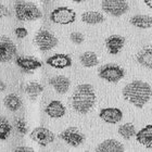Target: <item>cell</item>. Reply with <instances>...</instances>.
Listing matches in <instances>:
<instances>
[{"mask_svg":"<svg viewBox=\"0 0 152 152\" xmlns=\"http://www.w3.org/2000/svg\"><path fill=\"white\" fill-rule=\"evenodd\" d=\"M97 152H123L125 151V147L121 141L116 139H107L99 143L97 148Z\"/></svg>","mask_w":152,"mask_h":152,"instance_id":"cell-18","label":"cell"},{"mask_svg":"<svg viewBox=\"0 0 152 152\" xmlns=\"http://www.w3.org/2000/svg\"><path fill=\"white\" fill-rule=\"evenodd\" d=\"M14 34H15V36L19 38V39H23V38H25L26 36H27L28 32H27V29L24 28V27H18V28H15V31H14Z\"/></svg>","mask_w":152,"mask_h":152,"instance_id":"cell-29","label":"cell"},{"mask_svg":"<svg viewBox=\"0 0 152 152\" xmlns=\"http://www.w3.org/2000/svg\"><path fill=\"white\" fill-rule=\"evenodd\" d=\"M36 46L39 48V50L42 52L50 51L58 46V38L47 29H40L34 37Z\"/></svg>","mask_w":152,"mask_h":152,"instance_id":"cell-6","label":"cell"},{"mask_svg":"<svg viewBox=\"0 0 152 152\" xmlns=\"http://www.w3.org/2000/svg\"><path fill=\"white\" fill-rule=\"evenodd\" d=\"M49 84L52 86V88L60 95H64L69 91L71 86V80L69 77L64 75L53 76L49 79Z\"/></svg>","mask_w":152,"mask_h":152,"instance_id":"cell-15","label":"cell"},{"mask_svg":"<svg viewBox=\"0 0 152 152\" xmlns=\"http://www.w3.org/2000/svg\"><path fill=\"white\" fill-rule=\"evenodd\" d=\"M99 117L104 123L115 125V124L120 123L121 121H122V118H123V112L121 111L118 108H114V107L103 108L99 112Z\"/></svg>","mask_w":152,"mask_h":152,"instance_id":"cell-12","label":"cell"},{"mask_svg":"<svg viewBox=\"0 0 152 152\" xmlns=\"http://www.w3.org/2000/svg\"><path fill=\"white\" fill-rule=\"evenodd\" d=\"M101 8L109 15L118 18L128 11L129 6L127 0H102Z\"/></svg>","mask_w":152,"mask_h":152,"instance_id":"cell-7","label":"cell"},{"mask_svg":"<svg viewBox=\"0 0 152 152\" xmlns=\"http://www.w3.org/2000/svg\"><path fill=\"white\" fill-rule=\"evenodd\" d=\"M14 127L21 135H25L27 133V124L24 121V118H16L14 122Z\"/></svg>","mask_w":152,"mask_h":152,"instance_id":"cell-27","label":"cell"},{"mask_svg":"<svg viewBox=\"0 0 152 152\" xmlns=\"http://www.w3.org/2000/svg\"><path fill=\"white\" fill-rule=\"evenodd\" d=\"M126 42V39L121 35H111L105 39V48L108 49V52L112 56H116L120 53L121 50L124 48Z\"/></svg>","mask_w":152,"mask_h":152,"instance_id":"cell-14","label":"cell"},{"mask_svg":"<svg viewBox=\"0 0 152 152\" xmlns=\"http://www.w3.org/2000/svg\"><path fill=\"white\" fill-rule=\"evenodd\" d=\"M14 12H15L16 19L22 22H31L42 18L41 10L35 3L29 2V1L18 0L14 4Z\"/></svg>","mask_w":152,"mask_h":152,"instance_id":"cell-3","label":"cell"},{"mask_svg":"<svg viewBox=\"0 0 152 152\" xmlns=\"http://www.w3.org/2000/svg\"><path fill=\"white\" fill-rule=\"evenodd\" d=\"M44 1H49V0H44Z\"/></svg>","mask_w":152,"mask_h":152,"instance_id":"cell-35","label":"cell"},{"mask_svg":"<svg viewBox=\"0 0 152 152\" xmlns=\"http://www.w3.org/2000/svg\"><path fill=\"white\" fill-rule=\"evenodd\" d=\"M13 151L15 152H34L35 150L33 149L32 147H27V146H20V147H16L14 148Z\"/></svg>","mask_w":152,"mask_h":152,"instance_id":"cell-30","label":"cell"},{"mask_svg":"<svg viewBox=\"0 0 152 152\" xmlns=\"http://www.w3.org/2000/svg\"><path fill=\"white\" fill-rule=\"evenodd\" d=\"M137 62L141 66L152 70V46H147L142 48L137 54Z\"/></svg>","mask_w":152,"mask_h":152,"instance_id":"cell-19","label":"cell"},{"mask_svg":"<svg viewBox=\"0 0 152 152\" xmlns=\"http://www.w3.org/2000/svg\"><path fill=\"white\" fill-rule=\"evenodd\" d=\"M142 1L145 2V4H146L148 8L152 9V0H142Z\"/></svg>","mask_w":152,"mask_h":152,"instance_id":"cell-33","label":"cell"},{"mask_svg":"<svg viewBox=\"0 0 152 152\" xmlns=\"http://www.w3.org/2000/svg\"><path fill=\"white\" fill-rule=\"evenodd\" d=\"M97 96L95 88L90 84H79L74 89L71 104L73 110L78 114H87L91 111L96 104Z\"/></svg>","mask_w":152,"mask_h":152,"instance_id":"cell-2","label":"cell"},{"mask_svg":"<svg viewBox=\"0 0 152 152\" xmlns=\"http://www.w3.org/2000/svg\"><path fill=\"white\" fill-rule=\"evenodd\" d=\"M42 91H44V87H42L41 84H39L37 82L28 83L25 87V92L27 94L29 98L33 99V100H35Z\"/></svg>","mask_w":152,"mask_h":152,"instance_id":"cell-25","label":"cell"},{"mask_svg":"<svg viewBox=\"0 0 152 152\" xmlns=\"http://www.w3.org/2000/svg\"><path fill=\"white\" fill-rule=\"evenodd\" d=\"M99 77L109 83H118L125 77L126 72L123 67L114 63H108L99 69Z\"/></svg>","mask_w":152,"mask_h":152,"instance_id":"cell-4","label":"cell"},{"mask_svg":"<svg viewBox=\"0 0 152 152\" xmlns=\"http://www.w3.org/2000/svg\"><path fill=\"white\" fill-rule=\"evenodd\" d=\"M18 54V48L11 38L0 36V63H8L14 60Z\"/></svg>","mask_w":152,"mask_h":152,"instance_id":"cell-8","label":"cell"},{"mask_svg":"<svg viewBox=\"0 0 152 152\" xmlns=\"http://www.w3.org/2000/svg\"><path fill=\"white\" fill-rule=\"evenodd\" d=\"M45 112L51 118H61L66 113V108L59 100H52L47 104Z\"/></svg>","mask_w":152,"mask_h":152,"instance_id":"cell-16","label":"cell"},{"mask_svg":"<svg viewBox=\"0 0 152 152\" xmlns=\"http://www.w3.org/2000/svg\"><path fill=\"white\" fill-rule=\"evenodd\" d=\"M12 132V125L6 117H0V140H7Z\"/></svg>","mask_w":152,"mask_h":152,"instance_id":"cell-26","label":"cell"},{"mask_svg":"<svg viewBox=\"0 0 152 152\" xmlns=\"http://www.w3.org/2000/svg\"><path fill=\"white\" fill-rule=\"evenodd\" d=\"M70 39H71V41H72L73 44L80 45V44H83V42H84V40H85V36L83 35L82 33H79V32H73V33H71Z\"/></svg>","mask_w":152,"mask_h":152,"instance_id":"cell-28","label":"cell"},{"mask_svg":"<svg viewBox=\"0 0 152 152\" xmlns=\"http://www.w3.org/2000/svg\"><path fill=\"white\" fill-rule=\"evenodd\" d=\"M129 23L137 28H152V16L147 14H136L130 18Z\"/></svg>","mask_w":152,"mask_h":152,"instance_id":"cell-20","label":"cell"},{"mask_svg":"<svg viewBox=\"0 0 152 152\" xmlns=\"http://www.w3.org/2000/svg\"><path fill=\"white\" fill-rule=\"evenodd\" d=\"M122 95L128 103L137 109H142L152 98V87L147 82L136 79L124 86Z\"/></svg>","mask_w":152,"mask_h":152,"instance_id":"cell-1","label":"cell"},{"mask_svg":"<svg viewBox=\"0 0 152 152\" xmlns=\"http://www.w3.org/2000/svg\"><path fill=\"white\" fill-rule=\"evenodd\" d=\"M137 142L146 147L147 149H152V124H148L136 133Z\"/></svg>","mask_w":152,"mask_h":152,"instance_id":"cell-17","label":"cell"},{"mask_svg":"<svg viewBox=\"0 0 152 152\" xmlns=\"http://www.w3.org/2000/svg\"><path fill=\"white\" fill-rule=\"evenodd\" d=\"M151 111H152V109H151Z\"/></svg>","mask_w":152,"mask_h":152,"instance_id":"cell-36","label":"cell"},{"mask_svg":"<svg viewBox=\"0 0 152 152\" xmlns=\"http://www.w3.org/2000/svg\"><path fill=\"white\" fill-rule=\"evenodd\" d=\"M4 90H6V84H4V82H3L2 79L0 78V95H1Z\"/></svg>","mask_w":152,"mask_h":152,"instance_id":"cell-32","label":"cell"},{"mask_svg":"<svg viewBox=\"0 0 152 152\" xmlns=\"http://www.w3.org/2000/svg\"><path fill=\"white\" fill-rule=\"evenodd\" d=\"M31 139L33 141L37 142L39 146L46 147L48 145L52 143L56 140V135H54L50 129H48L44 126L36 127L32 130V133L29 135Z\"/></svg>","mask_w":152,"mask_h":152,"instance_id":"cell-10","label":"cell"},{"mask_svg":"<svg viewBox=\"0 0 152 152\" xmlns=\"http://www.w3.org/2000/svg\"><path fill=\"white\" fill-rule=\"evenodd\" d=\"M16 65L26 73H31L41 67V62L32 56H20L15 59Z\"/></svg>","mask_w":152,"mask_h":152,"instance_id":"cell-11","label":"cell"},{"mask_svg":"<svg viewBox=\"0 0 152 152\" xmlns=\"http://www.w3.org/2000/svg\"><path fill=\"white\" fill-rule=\"evenodd\" d=\"M51 22L59 25H67L75 22L76 12L67 7H58L50 13Z\"/></svg>","mask_w":152,"mask_h":152,"instance_id":"cell-5","label":"cell"},{"mask_svg":"<svg viewBox=\"0 0 152 152\" xmlns=\"http://www.w3.org/2000/svg\"><path fill=\"white\" fill-rule=\"evenodd\" d=\"M74 2H77V3H79V2H83V1H85V0H73Z\"/></svg>","mask_w":152,"mask_h":152,"instance_id":"cell-34","label":"cell"},{"mask_svg":"<svg viewBox=\"0 0 152 152\" xmlns=\"http://www.w3.org/2000/svg\"><path fill=\"white\" fill-rule=\"evenodd\" d=\"M104 15L98 11H86L82 14V21L89 25H97L104 22Z\"/></svg>","mask_w":152,"mask_h":152,"instance_id":"cell-21","label":"cell"},{"mask_svg":"<svg viewBox=\"0 0 152 152\" xmlns=\"http://www.w3.org/2000/svg\"><path fill=\"white\" fill-rule=\"evenodd\" d=\"M3 104L9 111L16 112L19 111L22 107V99L20 98L16 94H9L3 99Z\"/></svg>","mask_w":152,"mask_h":152,"instance_id":"cell-22","label":"cell"},{"mask_svg":"<svg viewBox=\"0 0 152 152\" xmlns=\"http://www.w3.org/2000/svg\"><path fill=\"white\" fill-rule=\"evenodd\" d=\"M117 133L121 137H123L124 139L129 140L133 137L136 136V127L133 123H125L123 125H121L117 129Z\"/></svg>","mask_w":152,"mask_h":152,"instance_id":"cell-24","label":"cell"},{"mask_svg":"<svg viewBox=\"0 0 152 152\" xmlns=\"http://www.w3.org/2000/svg\"><path fill=\"white\" fill-rule=\"evenodd\" d=\"M10 14V11L8 10L6 6H3L2 3H0V19L2 18H6Z\"/></svg>","mask_w":152,"mask_h":152,"instance_id":"cell-31","label":"cell"},{"mask_svg":"<svg viewBox=\"0 0 152 152\" xmlns=\"http://www.w3.org/2000/svg\"><path fill=\"white\" fill-rule=\"evenodd\" d=\"M79 61L85 67H94L99 64L98 56L94 51H86L79 56Z\"/></svg>","mask_w":152,"mask_h":152,"instance_id":"cell-23","label":"cell"},{"mask_svg":"<svg viewBox=\"0 0 152 152\" xmlns=\"http://www.w3.org/2000/svg\"><path fill=\"white\" fill-rule=\"evenodd\" d=\"M59 138L61 140H63L65 143H67L69 146L74 147V148L79 147L85 141V135L80 132L78 127L75 126H71L65 128L63 132L60 133Z\"/></svg>","mask_w":152,"mask_h":152,"instance_id":"cell-9","label":"cell"},{"mask_svg":"<svg viewBox=\"0 0 152 152\" xmlns=\"http://www.w3.org/2000/svg\"><path fill=\"white\" fill-rule=\"evenodd\" d=\"M46 63L49 65V66L53 67V69H59V70H62V69H66V67H70L73 63L72 61V58L69 56V54L65 53H56L53 56H51L47 59Z\"/></svg>","mask_w":152,"mask_h":152,"instance_id":"cell-13","label":"cell"}]
</instances>
